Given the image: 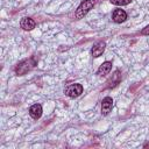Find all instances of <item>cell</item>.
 <instances>
[{"mask_svg": "<svg viewBox=\"0 0 149 149\" xmlns=\"http://www.w3.org/2000/svg\"><path fill=\"white\" fill-rule=\"evenodd\" d=\"M36 64H37V61H36V57L35 56H31L30 58L23 59V61L19 62L17 65L15 66V73L19 74V76H23L28 71H30Z\"/></svg>", "mask_w": 149, "mask_h": 149, "instance_id": "cell-1", "label": "cell"}, {"mask_svg": "<svg viewBox=\"0 0 149 149\" xmlns=\"http://www.w3.org/2000/svg\"><path fill=\"white\" fill-rule=\"evenodd\" d=\"M94 6V1L93 0H84L83 2H80V5L77 7L76 12H74V17L77 20L84 17Z\"/></svg>", "mask_w": 149, "mask_h": 149, "instance_id": "cell-2", "label": "cell"}, {"mask_svg": "<svg viewBox=\"0 0 149 149\" xmlns=\"http://www.w3.org/2000/svg\"><path fill=\"white\" fill-rule=\"evenodd\" d=\"M81 93H83V86L81 84H78V83L70 84L64 88V94L68 95L69 98H77Z\"/></svg>", "mask_w": 149, "mask_h": 149, "instance_id": "cell-3", "label": "cell"}, {"mask_svg": "<svg viewBox=\"0 0 149 149\" xmlns=\"http://www.w3.org/2000/svg\"><path fill=\"white\" fill-rule=\"evenodd\" d=\"M113 107V99L111 97H105L101 101V114L107 115Z\"/></svg>", "mask_w": 149, "mask_h": 149, "instance_id": "cell-4", "label": "cell"}, {"mask_svg": "<svg viewBox=\"0 0 149 149\" xmlns=\"http://www.w3.org/2000/svg\"><path fill=\"white\" fill-rule=\"evenodd\" d=\"M105 48H106V43H105V42H102V41L97 42V43L92 47V49H91L92 56H93V57H99V56H101L102 52L105 51Z\"/></svg>", "mask_w": 149, "mask_h": 149, "instance_id": "cell-5", "label": "cell"}, {"mask_svg": "<svg viewBox=\"0 0 149 149\" xmlns=\"http://www.w3.org/2000/svg\"><path fill=\"white\" fill-rule=\"evenodd\" d=\"M127 19V13L123 9H115L112 14V20L115 23H121Z\"/></svg>", "mask_w": 149, "mask_h": 149, "instance_id": "cell-6", "label": "cell"}, {"mask_svg": "<svg viewBox=\"0 0 149 149\" xmlns=\"http://www.w3.org/2000/svg\"><path fill=\"white\" fill-rule=\"evenodd\" d=\"M35 21L31 19V17H22L21 22H20V26L23 30H33L35 28Z\"/></svg>", "mask_w": 149, "mask_h": 149, "instance_id": "cell-7", "label": "cell"}, {"mask_svg": "<svg viewBox=\"0 0 149 149\" xmlns=\"http://www.w3.org/2000/svg\"><path fill=\"white\" fill-rule=\"evenodd\" d=\"M29 115H30L33 119H35V120L40 119L41 115H42V106H41L40 104H34V105L29 108Z\"/></svg>", "mask_w": 149, "mask_h": 149, "instance_id": "cell-8", "label": "cell"}, {"mask_svg": "<svg viewBox=\"0 0 149 149\" xmlns=\"http://www.w3.org/2000/svg\"><path fill=\"white\" fill-rule=\"evenodd\" d=\"M111 70H112V63L107 61V62H104V63L99 66V69H98V71H97V74L100 76V77H102V76L108 74V73L111 72Z\"/></svg>", "mask_w": 149, "mask_h": 149, "instance_id": "cell-9", "label": "cell"}, {"mask_svg": "<svg viewBox=\"0 0 149 149\" xmlns=\"http://www.w3.org/2000/svg\"><path fill=\"white\" fill-rule=\"evenodd\" d=\"M120 80H121V74H120V71L116 70V71L112 74V78L107 80V83H106V84H107V87L111 88V87L116 86V85L120 83Z\"/></svg>", "mask_w": 149, "mask_h": 149, "instance_id": "cell-10", "label": "cell"}, {"mask_svg": "<svg viewBox=\"0 0 149 149\" xmlns=\"http://www.w3.org/2000/svg\"><path fill=\"white\" fill-rule=\"evenodd\" d=\"M109 1L112 5H115V6H126L132 2V0H109Z\"/></svg>", "mask_w": 149, "mask_h": 149, "instance_id": "cell-11", "label": "cell"}, {"mask_svg": "<svg viewBox=\"0 0 149 149\" xmlns=\"http://www.w3.org/2000/svg\"><path fill=\"white\" fill-rule=\"evenodd\" d=\"M141 34H142V35H149V24H148L147 27H144V28L142 29Z\"/></svg>", "mask_w": 149, "mask_h": 149, "instance_id": "cell-12", "label": "cell"}, {"mask_svg": "<svg viewBox=\"0 0 149 149\" xmlns=\"http://www.w3.org/2000/svg\"><path fill=\"white\" fill-rule=\"evenodd\" d=\"M143 147H144V148H147V147H149V143H146V144H144Z\"/></svg>", "mask_w": 149, "mask_h": 149, "instance_id": "cell-13", "label": "cell"}]
</instances>
